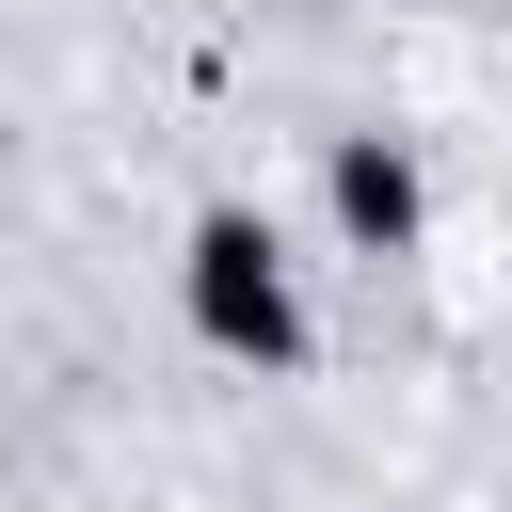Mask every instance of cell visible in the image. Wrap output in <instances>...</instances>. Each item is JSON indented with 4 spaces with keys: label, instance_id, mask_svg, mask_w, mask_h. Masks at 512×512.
<instances>
[{
    "label": "cell",
    "instance_id": "6da1fadb",
    "mask_svg": "<svg viewBox=\"0 0 512 512\" xmlns=\"http://www.w3.org/2000/svg\"><path fill=\"white\" fill-rule=\"evenodd\" d=\"M192 320H208L224 352H256V368H288V352H304V304H288V272H272V224H256V208H208V224H192Z\"/></svg>",
    "mask_w": 512,
    "mask_h": 512
},
{
    "label": "cell",
    "instance_id": "7a4b0ae2",
    "mask_svg": "<svg viewBox=\"0 0 512 512\" xmlns=\"http://www.w3.org/2000/svg\"><path fill=\"white\" fill-rule=\"evenodd\" d=\"M336 208H352V240H400L416 224V160L400 144H336Z\"/></svg>",
    "mask_w": 512,
    "mask_h": 512
}]
</instances>
